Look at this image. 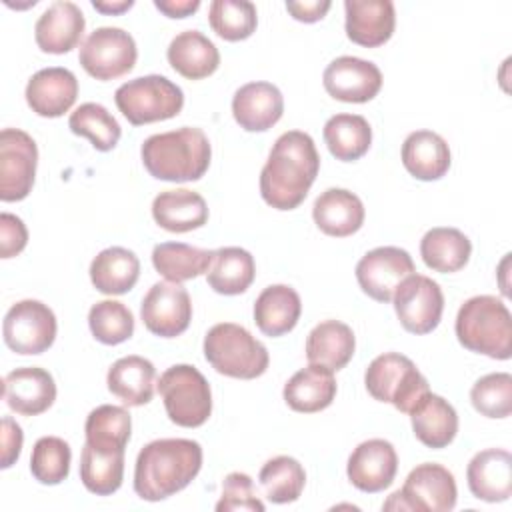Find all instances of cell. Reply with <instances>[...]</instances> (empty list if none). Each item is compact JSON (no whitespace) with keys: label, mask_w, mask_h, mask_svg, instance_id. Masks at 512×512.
Segmentation results:
<instances>
[{"label":"cell","mask_w":512,"mask_h":512,"mask_svg":"<svg viewBox=\"0 0 512 512\" xmlns=\"http://www.w3.org/2000/svg\"><path fill=\"white\" fill-rule=\"evenodd\" d=\"M364 384L374 400L388 402L404 414H410L430 392L428 380L420 374L416 364L398 352L376 356L366 368Z\"/></svg>","instance_id":"obj_6"},{"label":"cell","mask_w":512,"mask_h":512,"mask_svg":"<svg viewBox=\"0 0 512 512\" xmlns=\"http://www.w3.org/2000/svg\"><path fill=\"white\" fill-rule=\"evenodd\" d=\"M356 340L348 324L324 320L314 326L306 338V358L310 364L324 366L332 372L342 370L354 356Z\"/></svg>","instance_id":"obj_31"},{"label":"cell","mask_w":512,"mask_h":512,"mask_svg":"<svg viewBox=\"0 0 512 512\" xmlns=\"http://www.w3.org/2000/svg\"><path fill=\"white\" fill-rule=\"evenodd\" d=\"M138 58L134 38L114 26H102L90 32L82 42L78 60L82 68L96 80H114L128 74Z\"/></svg>","instance_id":"obj_10"},{"label":"cell","mask_w":512,"mask_h":512,"mask_svg":"<svg viewBox=\"0 0 512 512\" xmlns=\"http://www.w3.org/2000/svg\"><path fill=\"white\" fill-rule=\"evenodd\" d=\"M470 402L486 418H508L512 412V376L508 372L482 376L470 390Z\"/></svg>","instance_id":"obj_45"},{"label":"cell","mask_w":512,"mask_h":512,"mask_svg":"<svg viewBox=\"0 0 512 512\" xmlns=\"http://www.w3.org/2000/svg\"><path fill=\"white\" fill-rule=\"evenodd\" d=\"M398 472V456L388 440L372 438L360 442L348 458L346 474L360 492L376 494L394 482Z\"/></svg>","instance_id":"obj_17"},{"label":"cell","mask_w":512,"mask_h":512,"mask_svg":"<svg viewBox=\"0 0 512 512\" xmlns=\"http://www.w3.org/2000/svg\"><path fill=\"white\" fill-rule=\"evenodd\" d=\"M92 6H94L98 12H102V14H122V12H126L128 8H132L134 2H132V0H122V2H98V0H94Z\"/></svg>","instance_id":"obj_51"},{"label":"cell","mask_w":512,"mask_h":512,"mask_svg":"<svg viewBox=\"0 0 512 512\" xmlns=\"http://www.w3.org/2000/svg\"><path fill=\"white\" fill-rule=\"evenodd\" d=\"M22 442H24V434H22V428L10 418V416H4L2 418V468H10L20 452H22Z\"/></svg>","instance_id":"obj_48"},{"label":"cell","mask_w":512,"mask_h":512,"mask_svg":"<svg viewBox=\"0 0 512 512\" xmlns=\"http://www.w3.org/2000/svg\"><path fill=\"white\" fill-rule=\"evenodd\" d=\"M208 22L220 38L240 42L256 30V6L248 0H214L208 10Z\"/></svg>","instance_id":"obj_42"},{"label":"cell","mask_w":512,"mask_h":512,"mask_svg":"<svg viewBox=\"0 0 512 512\" xmlns=\"http://www.w3.org/2000/svg\"><path fill=\"white\" fill-rule=\"evenodd\" d=\"M68 126L76 136H86L100 152L112 150L122 134L116 118L102 104L96 102L80 104L70 114Z\"/></svg>","instance_id":"obj_41"},{"label":"cell","mask_w":512,"mask_h":512,"mask_svg":"<svg viewBox=\"0 0 512 512\" xmlns=\"http://www.w3.org/2000/svg\"><path fill=\"white\" fill-rule=\"evenodd\" d=\"M114 102L130 124L142 126L178 116L184 106V94L166 76L148 74L124 82L116 90Z\"/></svg>","instance_id":"obj_7"},{"label":"cell","mask_w":512,"mask_h":512,"mask_svg":"<svg viewBox=\"0 0 512 512\" xmlns=\"http://www.w3.org/2000/svg\"><path fill=\"white\" fill-rule=\"evenodd\" d=\"M412 256L398 246H380L366 252L356 264V280L376 302H390L398 284L414 274Z\"/></svg>","instance_id":"obj_14"},{"label":"cell","mask_w":512,"mask_h":512,"mask_svg":"<svg viewBox=\"0 0 512 512\" xmlns=\"http://www.w3.org/2000/svg\"><path fill=\"white\" fill-rule=\"evenodd\" d=\"M26 102L42 118H58L68 112L78 96L76 76L62 66L42 68L26 84Z\"/></svg>","instance_id":"obj_19"},{"label":"cell","mask_w":512,"mask_h":512,"mask_svg":"<svg viewBox=\"0 0 512 512\" xmlns=\"http://www.w3.org/2000/svg\"><path fill=\"white\" fill-rule=\"evenodd\" d=\"M156 368L142 356H124L116 360L106 376L108 390L126 406H144L154 396Z\"/></svg>","instance_id":"obj_32"},{"label":"cell","mask_w":512,"mask_h":512,"mask_svg":"<svg viewBox=\"0 0 512 512\" xmlns=\"http://www.w3.org/2000/svg\"><path fill=\"white\" fill-rule=\"evenodd\" d=\"M414 436L428 448H446L458 432V414L454 406L438 394L428 392L410 412Z\"/></svg>","instance_id":"obj_27"},{"label":"cell","mask_w":512,"mask_h":512,"mask_svg":"<svg viewBox=\"0 0 512 512\" xmlns=\"http://www.w3.org/2000/svg\"><path fill=\"white\" fill-rule=\"evenodd\" d=\"M472 254V244L458 228H432L422 236L420 256L424 264L442 274L462 270Z\"/></svg>","instance_id":"obj_34"},{"label":"cell","mask_w":512,"mask_h":512,"mask_svg":"<svg viewBox=\"0 0 512 512\" xmlns=\"http://www.w3.org/2000/svg\"><path fill=\"white\" fill-rule=\"evenodd\" d=\"M140 316L148 332L160 338H174L190 326L192 302L184 286L156 282L142 298Z\"/></svg>","instance_id":"obj_15"},{"label":"cell","mask_w":512,"mask_h":512,"mask_svg":"<svg viewBox=\"0 0 512 512\" xmlns=\"http://www.w3.org/2000/svg\"><path fill=\"white\" fill-rule=\"evenodd\" d=\"M140 276V260L138 256L122 246H112L92 260L90 264V280L94 288L108 296L126 294L134 288Z\"/></svg>","instance_id":"obj_33"},{"label":"cell","mask_w":512,"mask_h":512,"mask_svg":"<svg viewBox=\"0 0 512 512\" xmlns=\"http://www.w3.org/2000/svg\"><path fill=\"white\" fill-rule=\"evenodd\" d=\"M284 112L282 92L270 82H248L234 92L232 114L246 132H266Z\"/></svg>","instance_id":"obj_21"},{"label":"cell","mask_w":512,"mask_h":512,"mask_svg":"<svg viewBox=\"0 0 512 512\" xmlns=\"http://www.w3.org/2000/svg\"><path fill=\"white\" fill-rule=\"evenodd\" d=\"M282 394H284V402L294 412H302V414L320 412L328 408L336 396L334 372L318 364H308L284 384Z\"/></svg>","instance_id":"obj_26"},{"label":"cell","mask_w":512,"mask_h":512,"mask_svg":"<svg viewBox=\"0 0 512 512\" xmlns=\"http://www.w3.org/2000/svg\"><path fill=\"white\" fill-rule=\"evenodd\" d=\"M458 490L452 472L440 464H418L404 480V486L390 494L382 504L384 510H418L450 512L456 506Z\"/></svg>","instance_id":"obj_9"},{"label":"cell","mask_w":512,"mask_h":512,"mask_svg":"<svg viewBox=\"0 0 512 512\" xmlns=\"http://www.w3.org/2000/svg\"><path fill=\"white\" fill-rule=\"evenodd\" d=\"M86 20L82 10L68 0L50 4L34 26V38L42 52L66 54L82 40Z\"/></svg>","instance_id":"obj_20"},{"label":"cell","mask_w":512,"mask_h":512,"mask_svg":"<svg viewBox=\"0 0 512 512\" xmlns=\"http://www.w3.org/2000/svg\"><path fill=\"white\" fill-rule=\"evenodd\" d=\"M166 56L170 66L188 80H202L214 74L220 66L218 48L198 30H184L176 34Z\"/></svg>","instance_id":"obj_29"},{"label":"cell","mask_w":512,"mask_h":512,"mask_svg":"<svg viewBox=\"0 0 512 512\" xmlns=\"http://www.w3.org/2000/svg\"><path fill=\"white\" fill-rule=\"evenodd\" d=\"M214 250H202L184 242H162L152 250V264L168 282H186L210 270Z\"/></svg>","instance_id":"obj_36"},{"label":"cell","mask_w":512,"mask_h":512,"mask_svg":"<svg viewBox=\"0 0 512 512\" xmlns=\"http://www.w3.org/2000/svg\"><path fill=\"white\" fill-rule=\"evenodd\" d=\"M28 244V230L24 222L10 214L2 212L0 214V256L2 258H12L18 256Z\"/></svg>","instance_id":"obj_47"},{"label":"cell","mask_w":512,"mask_h":512,"mask_svg":"<svg viewBox=\"0 0 512 512\" xmlns=\"http://www.w3.org/2000/svg\"><path fill=\"white\" fill-rule=\"evenodd\" d=\"M38 148L30 134L18 128H4L0 132V200H24L36 176Z\"/></svg>","instance_id":"obj_12"},{"label":"cell","mask_w":512,"mask_h":512,"mask_svg":"<svg viewBox=\"0 0 512 512\" xmlns=\"http://www.w3.org/2000/svg\"><path fill=\"white\" fill-rule=\"evenodd\" d=\"M320 170V156L310 134L288 130L274 142L260 172V194L276 210H294L308 196Z\"/></svg>","instance_id":"obj_1"},{"label":"cell","mask_w":512,"mask_h":512,"mask_svg":"<svg viewBox=\"0 0 512 512\" xmlns=\"http://www.w3.org/2000/svg\"><path fill=\"white\" fill-rule=\"evenodd\" d=\"M468 488L484 502H504L512 494V456L502 448H488L470 460L466 468Z\"/></svg>","instance_id":"obj_23"},{"label":"cell","mask_w":512,"mask_h":512,"mask_svg":"<svg viewBox=\"0 0 512 512\" xmlns=\"http://www.w3.org/2000/svg\"><path fill=\"white\" fill-rule=\"evenodd\" d=\"M346 36L366 48L382 46L396 26V12L390 0H346Z\"/></svg>","instance_id":"obj_22"},{"label":"cell","mask_w":512,"mask_h":512,"mask_svg":"<svg viewBox=\"0 0 512 512\" xmlns=\"http://www.w3.org/2000/svg\"><path fill=\"white\" fill-rule=\"evenodd\" d=\"M4 400L8 408L22 416H38L56 400V384L48 370L24 366L4 376Z\"/></svg>","instance_id":"obj_18"},{"label":"cell","mask_w":512,"mask_h":512,"mask_svg":"<svg viewBox=\"0 0 512 512\" xmlns=\"http://www.w3.org/2000/svg\"><path fill=\"white\" fill-rule=\"evenodd\" d=\"M140 156L150 176L166 182H192L206 174L212 148L200 128L182 126L148 136L142 142Z\"/></svg>","instance_id":"obj_3"},{"label":"cell","mask_w":512,"mask_h":512,"mask_svg":"<svg viewBox=\"0 0 512 512\" xmlns=\"http://www.w3.org/2000/svg\"><path fill=\"white\" fill-rule=\"evenodd\" d=\"M70 460L72 452L66 440L58 436H42L32 448L30 472L40 484L54 486L68 478Z\"/></svg>","instance_id":"obj_44"},{"label":"cell","mask_w":512,"mask_h":512,"mask_svg":"<svg viewBox=\"0 0 512 512\" xmlns=\"http://www.w3.org/2000/svg\"><path fill=\"white\" fill-rule=\"evenodd\" d=\"M322 82L332 98L364 104L380 92L382 72L374 62L356 56H340L326 66Z\"/></svg>","instance_id":"obj_16"},{"label":"cell","mask_w":512,"mask_h":512,"mask_svg":"<svg viewBox=\"0 0 512 512\" xmlns=\"http://www.w3.org/2000/svg\"><path fill=\"white\" fill-rule=\"evenodd\" d=\"M302 302L294 288L272 284L264 288L254 302V322L270 338L288 334L300 320Z\"/></svg>","instance_id":"obj_28"},{"label":"cell","mask_w":512,"mask_h":512,"mask_svg":"<svg viewBox=\"0 0 512 512\" xmlns=\"http://www.w3.org/2000/svg\"><path fill=\"white\" fill-rule=\"evenodd\" d=\"M56 316L40 300H20L4 316L2 334L6 346L16 354H42L56 338Z\"/></svg>","instance_id":"obj_11"},{"label":"cell","mask_w":512,"mask_h":512,"mask_svg":"<svg viewBox=\"0 0 512 512\" xmlns=\"http://www.w3.org/2000/svg\"><path fill=\"white\" fill-rule=\"evenodd\" d=\"M168 418L182 428H198L212 414V392L204 374L190 364L170 366L158 380Z\"/></svg>","instance_id":"obj_8"},{"label":"cell","mask_w":512,"mask_h":512,"mask_svg":"<svg viewBox=\"0 0 512 512\" xmlns=\"http://www.w3.org/2000/svg\"><path fill=\"white\" fill-rule=\"evenodd\" d=\"M152 216L160 228L182 234L202 228L208 222V206L194 190H164L152 202Z\"/></svg>","instance_id":"obj_25"},{"label":"cell","mask_w":512,"mask_h":512,"mask_svg":"<svg viewBox=\"0 0 512 512\" xmlns=\"http://www.w3.org/2000/svg\"><path fill=\"white\" fill-rule=\"evenodd\" d=\"M204 358L218 374L240 380L262 376L270 362L266 346L234 322H220L208 330Z\"/></svg>","instance_id":"obj_5"},{"label":"cell","mask_w":512,"mask_h":512,"mask_svg":"<svg viewBox=\"0 0 512 512\" xmlns=\"http://www.w3.org/2000/svg\"><path fill=\"white\" fill-rule=\"evenodd\" d=\"M392 302L402 328L412 334H428L440 324L444 294L438 282L424 274L406 276L394 290Z\"/></svg>","instance_id":"obj_13"},{"label":"cell","mask_w":512,"mask_h":512,"mask_svg":"<svg viewBox=\"0 0 512 512\" xmlns=\"http://www.w3.org/2000/svg\"><path fill=\"white\" fill-rule=\"evenodd\" d=\"M312 218L324 234L346 238L362 228L364 204L350 190L328 188L316 198L312 206Z\"/></svg>","instance_id":"obj_24"},{"label":"cell","mask_w":512,"mask_h":512,"mask_svg":"<svg viewBox=\"0 0 512 512\" xmlns=\"http://www.w3.org/2000/svg\"><path fill=\"white\" fill-rule=\"evenodd\" d=\"M402 164L418 180H440L450 168V148L432 130H416L402 144Z\"/></svg>","instance_id":"obj_30"},{"label":"cell","mask_w":512,"mask_h":512,"mask_svg":"<svg viewBox=\"0 0 512 512\" xmlns=\"http://www.w3.org/2000/svg\"><path fill=\"white\" fill-rule=\"evenodd\" d=\"M202 468V446L188 438L148 442L136 458L134 492L148 502L164 500L184 490Z\"/></svg>","instance_id":"obj_2"},{"label":"cell","mask_w":512,"mask_h":512,"mask_svg":"<svg viewBox=\"0 0 512 512\" xmlns=\"http://www.w3.org/2000/svg\"><path fill=\"white\" fill-rule=\"evenodd\" d=\"M330 0H304V2H286V10L292 14L294 20L298 22H306V24H312V22H318L326 16V12L330 10Z\"/></svg>","instance_id":"obj_49"},{"label":"cell","mask_w":512,"mask_h":512,"mask_svg":"<svg viewBox=\"0 0 512 512\" xmlns=\"http://www.w3.org/2000/svg\"><path fill=\"white\" fill-rule=\"evenodd\" d=\"M456 338L470 350L494 360L512 356V316L496 296L468 298L456 316Z\"/></svg>","instance_id":"obj_4"},{"label":"cell","mask_w":512,"mask_h":512,"mask_svg":"<svg viewBox=\"0 0 512 512\" xmlns=\"http://www.w3.org/2000/svg\"><path fill=\"white\" fill-rule=\"evenodd\" d=\"M88 326L98 342L114 346L134 334V316L118 300H100L88 312Z\"/></svg>","instance_id":"obj_43"},{"label":"cell","mask_w":512,"mask_h":512,"mask_svg":"<svg viewBox=\"0 0 512 512\" xmlns=\"http://www.w3.org/2000/svg\"><path fill=\"white\" fill-rule=\"evenodd\" d=\"M80 480L96 496L114 494L124 480V450H102L84 444L80 454Z\"/></svg>","instance_id":"obj_38"},{"label":"cell","mask_w":512,"mask_h":512,"mask_svg":"<svg viewBox=\"0 0 512 512\" xmlns=\"http://www.w3.org/2000/svg\"><path fill=\"white\" fill-rule=\"evenodd\" d=\"M324 142L340 162L362 158L372 144V128L360 114H336L324 124Z\"/></svg>","instance_id":"obj_37"},{"label":"cell","mask_w":512,"mask_h":512,"mask_svg":"<svg viewBox=\"0 0 512 512\" xmlns=\"http://www.w3.org/2000/svg\"><path fill=\"white\" fill-rule=\"evenodd\" d=\"M218 512L250 510L264 512V502L256 496L252 478L244 472H230L222 482V496L216 504Z\"/></svg>","instance_id":"obj_46"},{"label":"cell","mask_w":512,"mask_h":512,"mask_svg":"<svg viewBox=\"0 0 512 512\" xmlns=\"http://www.w3.org/2000/svg\"><path fill=\"white\" fill-rule=\"evenodd\" d=\"M154 6L168 18H186L200 8V0H154Z\"/></svg>","instance_id":"obj_50"},{"label":"cell","mask_w":512,"mask_h":512,"mask_svg":"<svg viewBox=\"0 0 512 512\" xmlns=\"http://www.w3.org/2000/svg\"><path fill=\"white\" fill-rule=\"evenodd\" d=\"M258 480L270 502L288 504L300 498L306 484V472L296 458L276 456L260 468Z\"/></svg>","instance_id":"obj_40"},{"label":"cell","mask_w":512,"mask_h":512,"mask_svg":"<svg viewBox=\"0 0 512 512\" xmlns=\"http://www.w3.org/2000/svg\"><path fill=\"white\" fill-rule=\"evenodd\" d=\"M132 420L126 408L102 404L94 408L84 424L86 444L102 450H124L130 440Z\"/></svg>","instance_id":"obj_39"},{"label":"cell","mask_w":512,"mask_h":512,"mask_svg":"<svg viewBox=\"0 0 512 512\" xmlns=\"http://www.w3.org/2000/svg\"><path fill=\"white\" fill-rule=\"evenodd\" d=\"M208 286L224 296H236L250 288L256 276V264L248 250L238 246H224L214 250L210 264Z\"/></svg>","instance_id":"obj_35"}]
</instances>
